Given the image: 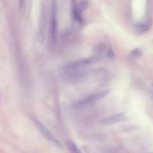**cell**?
<instances>
[{
    "label": "cell",
    "mask_w": 153,
    "mask_h": 153,
    "mask_svg": "<svg viewBox=\"0 0 153 153\" xmlns=\"http://www.w3.org/2000/svg\"><path fill=\"white\" fill-rule=\"evenodd\" d=\"M48 22V41L51 46H54L56 44L57 36H59V17H57V5L55 0H52L51 2Z\"/></svg>",
    "instance_id": "6da1fadb"
},
{
    "label": "cell",
    "mask_w": 153,
    "mask_h": 153,
    "mask_svg": "<svg viewBox=\"0 0 153 153\" xmlns=\"http://www.w3.org/2000/svg\"><path fill=\"white\" fill-rule=\"evenodd\" d=\"M100 59V57L98 56H92V57H87V59H81L78 61L72 62L70 64L66 65L64 67L65 72H74V71H80L83 68L88 66H91L94 62H98Z\"/></svg>",
    "instance_id": "7a4b0ae2"
},
{
    "label": "cell",
    "mask_w": 153,
    "mask_h": 153,
    "mask_svg": "<svg viewBox=\"0 0 153 153\" xmlns=\"http://www.w3.org/2000/svg\"><path fill=\"white\" fill-rule=\"evenodd\" d=\"M33 123H34V125H36V129H38V130L40 131V133L43 135V137H45V139L48 140V141L51 142V143L55 144V145H57V146H59V147H61V143H59V141L56 139V137H55V135L53 134V133L51 132V131L49 130V129L47 128V127L45 126V125L43 124L42 122L38 121V120L34 119L33 120Z\"/></svg>",
    "instance_id": "3957f363"
},
{
    "label": "cell",
    "mask_w": 153,
    "mask_h": 153,
    "mask_svg": "<svg viewBox=\"0 0 153 153\" xmlns=\"http://www.w3.org/2000/svg\"><path fill=\"white\" fill-rule=\"evenodd\" d=\"M108 93H109L108 90H103V91L94 93V94H91V95H89V96L85 97L83 99H81V100H79L78 102L76 103V105L77 106H87V105L93 104V103H95L96 101L104 98Z\"/></svg>",
    "instance_id": "277c9868"
},
{
    "label": "cell",
    "mask_w": 153,
    "mask_h": 153,
    "mask_svg": "<svg viewBox=\"0 0 153 153\" xmlns=\"http://www.w3.org/2000/svg\"><path fill=\"white\" fill-rule=\"evenodd\" d=\"M153 21L151 18H146L144 20H142L141 22H139L135 26V30L137 33L142 34V33H146L147 31L150 30V28L152 27Z\"/></svg>",
    "instance_id": "5b68a950"
},
{
    "label": "cell",
    "mask_w": 153,
    "mask_h": 153,
    "mask_svg": "<svg viewBox=\"0 0 153 153\" xmlns=\"http://www.w3.org/2000/svg\"><path fill=\"white\" fill-rule=\"evenodd\" d=\"M123 120H125V115L121 113V114H116V115L109 116V117L105 118L101 123L104 125H111V124H115V123L121 122Z\"/></svg>",
    "instance_id": "8992f818"
},
{
    "label": "cell",
    "mask_w": 153,
    "mask_h": 153,
    "mask_svg": "<svg viewBox=\"0 0 153 153\" xmlns=\"http://www.w3.org/2000/svg\"><path fill=\"white\" fill-rule=\"evenodd\" d=\"M67 147H68L69 151L71 153H81L80 149L77 147V145L73 141H70V140L67 141Z\"/></svg>",
    "instance_id": "52a82bcc"
},
{
    "label": "cell",
    "mask_w": 153,
    "mask_h": 153,
    "mask_svg": "<svg viewBox=\"0 0 153 153\" xmlns=\"http://www.w3.org/2000/svg\"><path fill=\"white\" fill-rule=\"evenodd\" d=\"M18 4H19V12H20V14L24 15L25 13V7H26V2H25V0H18Z\"/></svg>",
    "instance_id": "ba28073f"
},
{
    "label": "cell",
    "mask_w": 153,
    "mask_h": 153,
    "mask_svg": "<svg viewBox=\"0 0 153 153\" xmlns=\"http://www.w3.org/2000/svg\"><path fill=\"white\" fill-rule=\"evenodd\" d=\"M142 55V50L139 48H135L134 50L131 51L130 53V57H133V59H137V57H140Z\"/></svg>",
    "instance_id": "9c48e42d"
}]
</instances>
